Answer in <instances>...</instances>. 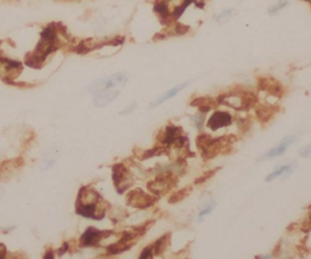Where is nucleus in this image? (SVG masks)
Instances as JSON below:
<instances>
[{
    "mask_svg": "<svg viewBox=\"0 0 311 259\" xmlns=\"http://www.w3.org/2000/svg\"><path fill=\"white\" fill-rule=\"evenodd\" d=\"M215 206H216L215 202H212L211 205L207 206V207L204 208V210L202 211V212H199V218H203V217H206V215H208L209 213H211L212 211H213L214 208H215Z\"/></svg>",
    "mask_w": 311,
    "mask_h": 259,
    "instance_id": "19",
    "label": "nucleus"
},
{
    "mask_svg": "<svg viewBox=\"0 0 311 259\" xmlns=\"http://www.w3.org/2000/svg\"><path fill=\"white\" fill-rule=\"evenodd\" d=\"M60 24H52L48 26L40 36V42L38 43L37 49L32 54L27 55L26 64L33 69H39L43 62L52 51L60 47Z\"/></svg>",
    "mask_w": 311,
    "mask_h": 259,
    "instance_id": "2",
    "label": "nucleus"
},
{
    "mask_svg": "<svg viewBox=\"0 0 311 259\" xmlns=\"http://www.w3.org/2000/svg\"><path fill=\"white\" fill-rule=\"evenodd\" d=\"M174 185H175V178H174L173 173H166V174L159 175L156 180L151 182L148 184V190L152 193L159 195V193H164L171 190Z\"/></svg>",
    "mask_w": 311,
    "mask_h": 259,
    "instance_id": "9",
    "label": "nucleus"
},
{
    "mask_svg": "<svg viewBox=\"0 0 311 259\" xmlns=\"http://www.w3.org/2000/svg\"><path fill=\"white\" fill-rule=\"evenodd\" d=\"M126 201H128V205L131 206V207L147 208L155 203L156 197H153L152 195H148V193L144 192L140 188H136V190L131 191V192L129 193Z\"/></svg>",
    "mask_w": 311,
    "mask_h": 259,
    "instance_id": "8",
    "label": "nucleus"
},
{
    "mask_svg": "<svg viewBox=\"0 0 311 259\" xmlns=\"http://www.w3.org/2000/svg\"><path fill=\"white\" fill-rule=\"evenodd\" d=\"M6 247H5V245H2V243H0V259L5 258L6 257Z\"/></svg>",
    "mask_w": 311,
    "mask_h": 259,
    "instance_id": "22",
    "label": "nucleus"
},
{
    "mask_svg": "<svg viewBox=\"0 0 311 259\" xmlns=\"http://www.w3.org/2000/svg\"><path fill=\"white\" fill-rule=\"evenodd\" d=\"M295 169V165H281V167L277 168V169H275L274 172L270 173L269 175L266 177V182H272V180L277 179V178L280 177H287V175H289L290 173L293 172V170Z\"/></svg>",
    "mask_w": 311,
    "mask_h": 259,
    "instance_id": "15",
    "label": "nucleus"
},
{
    "mask_svg": "<svg viewBox=\"0 0 311 259\" xmlns=\"http://www.w3.org/2000/svg\"><path fill=\"white\" fill-rule=\"evenodd\" d=\"M108 203L100 196V193L90 186L80 188L75 202V213L84 218L100 220L106 215Z\"/></svg>",
    "mask_w": 311,
    "mask_h": 259,
    "instance_id": "1",
    "label": "nucleus"
},
{
    "mask_svg": "<svg viewBox=\"0 0 311 259\" xmlns=\"http://www.w3.org/2000/svg\"><path fill=\"white\" fill-rule=\"evenodd\" d=\"M120 95V92L117 90H103V92H98L94 94V104L96 106H105V105L110 104L113 100H116Z\"/></svg>",
    "mask_w": 311,
    "mask_h": 259,
    "instance_id": "13",
    "label": "nucleus"
},
{
    "mask_svg": "<svg viewBox=\"0 0 311 259\" xmlns=\"http://www.w3.org/2000/svg\"><path fill=\"white\" fill-rule=\"evenodd\" d=\"M288 5V0H280V2L277 5H274V6L270 7L269 10H267V12H269V15H271V16H274V15H276L277 12L281 11V10L283 9V7H286Z\"/></svg>",
    "mask_w": 311,
    "mask_h": 259,
    "instance_id": "17",
    "label": "nucleus"
},
{
    "mask_svg": "<svg viewBox=\"0 0 311 259\" xmlns=\"http://www.w3.org/2000/svg\"><path fill=\"white\" fill-rule=\"evenodd\" d=\"M126 80H128V78H126L125 74H123V73L113 74V75H110V77L102 78V79L95 82L92 85V87L89 88V90L95 94V93L103 92V90L112 89V88L117 87V85L125 84Z\"/></svg>",
    "mask_w": 311,
    "mask_h": 259,
    "instance_id": "6",
    "label": "nucleus"
},
{
    "mask_svg": "<svg viewBox=\"0 0 311 259\" xmlns=\"http://www.w3.org/2000/svg\"><path fill=\"white\" fill-rule=\"evenodd\" d=\"M112 172L113 183H115L116 188H117V191L120 193H123L125 190H128V188L133 185V177H131V173L129 172L128 168H126L123 163H118V165H113Z\"/></svg>",
    "mask_w": 311,
    "mask_h": 259,
    "instance_id": "5",
    "label": "nucleus"
},
{
    "mask_svg": "<svg viewBox=\"0 0 311 259\" xmlns=\"http://www.w3.org/2000/svg\"><path fill=\"white\" fill-rule=\"evenodd\" d=\"M299 156L303 158H311V145L299 148Z\"/></svg>",
    "mask_w": 311,
    "mask_h": 259,
    "instance_id": "18",
    "label": "nucleus"
},
{
    "mask_svg": "<svg viewBox=\"0 0 311 259\" xmlns=\"http://www.w3.org/2000/svg\"><path fill=\"white\" fill-rule=\"evenodd\" d=\"M186 191H187V190H181V191H179V192H180V193H175V195H174L173 197L169 198V201H171V203H174V202H178V201L183 200V198L185 197L187 193H189V192H186Z\"/></svg>",
    "mask_w": 311,
    "mask_h": 259,
    "instance_id": "20",
    "label": "nucleus"
},
{
    "mask_svg": "<svg viewBox=\"0 0 311 259\" xmlns=\"http://www.w3.org/2000/svg\"><path fill=\"white\" fill-rule=\"evenodd\" d=\"M112 235V231H105V230H97L95 228H89L85 230V233L80 236L79 243L83 247H92L96 246L102 241L103 238L108 237Z\"/></svg>",
    "mask_w": 311,
    "mask_h": 259,
    "instance_id": "7",
    "label": "nucleus"
},
{
    "mask_svg": "<svg viewBox=\"0 0 311 259\" xmlns=\"http://www.w3.org/2000/svg\"><path fill=\"white\" fill-rule=\"evenodd\" d=\"M187 84H189V82L183 83V84H179V85H176V87L171 88L170 90H168V92L164 93L163 95H161V96H159L158 99H157L156 101L153 102L152 107H157V106H158V105H161V104H163V102H166L167 100H169V99H171V97H174L176 94H178V93H180L181 90L185 89Z\"/></svg>",
    "mask_w": 311,
    "mask_h": 259,
    "instance_id": "14",
    "label": "nucleus"
},
{
    "mask_svg": "<svg viewBox=\"0 0 311 259\" xmlns=\"http://www.w3.org/2000/svg\"><path fill=\"white\" fill-rule=\"evenodd\" d=\"M236 15H237V11L235 9H226L224 10V11L220 12L219 15H216L215 20L216 22H219V24H226V22H229L230 20H231L234 16H236Z\"/></svg>",
    "mask_w": 311,
    "mask_h": 259,
    "instance_id": "16",
    "label": "nucleus"
},
{
    "mask_svg": "<svg viewBox=\"0 0 311 259\" xmlns=\"http://www.w3.org/2000/svg\"><path fill=\"white\" fill-rule=\"evenodd\" d=\"M24 165V160L20 157L14 158L11 161H6L0 165V180H7L20 167Z\"/></svg>",
    "mask_w": 311,
    "mask_h": 259,
    "instance_id": "11",
    "label": "nucleus"
},
{
    "mask_svg": "<svg viewBox=\"0 0 311 259\" xmlns=\"http://www.w3.org/2000/svg\"><path fill=\"white\" fill-rule=\"evenodd\" d=\"M193 119H194V123H196L197 127L201 128V127H202V124H203L204 115H197V117H194Z\"/></svg>",
    "mask_w": 311,
    "mask_h": 259,
    "instance_id": "21",
    "label": "nucleus"
},
{
    "mask_svg": "<svg viewBox=\"0 0 311 259\" xmlns=\"http://www.w3.org/2000/svg\"><path fill=\"white\" fill-rule=\"evenodd\" d=\"M219 102L234 107L236 110L248 109L252 104L255 102V97L252 94L247 93H231V94L222 95L219 99Z\"/></svg>",
    "mask_w": 311,
    "mask_h": 259,
    "instance_id": "4",
    "label": "nucleus"
},
{
    "mask_svg": "<svg viewBox=\"0 0 311 259\" xmlns=\"http://www.w3.org/2000/svg\"><path fill=\"white\" fill-rule=\"evenodd\" d=\"M192 0H158L155 4V11L162 20L178 19Z\"/></svg>",
    "mask_w": 311,
    "mask_h": 259,
    "instance_id": "3",
    "label": "nucleus"
},
{
    "mask_svg": "<svg viewBox=\"0 0 311 259\" xmlns=\"http://www.w3.org/2000/svg\"><path fill=\"white\" fill-rule=\"evenodd\" d=\"M295 140H297V137H294V135H290V137L285 138V139H283L276 147L271 148V150H270L269 152H266V155L263 156L262 158L263 160H271V158H275V157H277V156H281L286 150H287L288 147L290 146V145L293 144V142L295 141Z\"/></svg>",
    "mask_w": 311,
    "mask_h": 259,
    "instance_id": "12",
    "label": "nucleus"
},
{
    "mask_svg": "<svg viewBox=\"0 0 311 259\" xmlns=\"http://www.w3.org/2000/svg\"><path fill=\"white\" fill-rule=\"evenodd\" d=\"M231 116L227 112H214L207 122V125L212 130H218L231 124Z\"/></svg>",
    "mask_w": 311,
    "mask_h": 259,
    "instance_id": "10",
    "label": "nucleus"
}]
</instances>
